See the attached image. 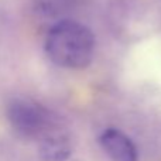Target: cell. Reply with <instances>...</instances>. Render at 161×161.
Masks as SVG:
<instances>
[{
  "instance_id": "6da1fadb",
  "label": "cell",
  "mask_w": 161,
  "mask_h": 161,
  "mask_svg": "<svg viewBox=\"0 0 161 161\" xmlns=\"http://www.w3.org/2000/svg\"><path fill=\"white\" fill-rule=\"evenodd\" d=\"M45 53L51 62L65 69H85L95 57L91 28L74 20H61L45 36Z\"/></svg>"
},
{
  "instance_id": "7a4b0ae2",
  "label": "cell",
  "mask_w": 161,
  "mask_h": 161,
  "mask_svg": "<svg viewBox=\"0 0 161 161\" xmlns=\"http://www.w3.org/2000/svg\"><path fill=\"white\" fill-rule=\"evenodd\" d=\"M7 119L11 127L24 137H37L47 131L53 114L45 106L31 99H13L7 105Z\"/></svg>"
},
{
  "instance_id": "3957f363",
  "label": "cell",
  "mask_w": 161,
  "mask_h": 161,
  "mask_svg": "<svg viewBox=\"0 0 161 161\" xmlns=\"http://www.w3.org/2000/svg\"><path fill=\"white\" fill-rule=\"evenodd\" d=\"M105 153L113 161H137L139 153L134 143L117 129H108L99 137Z\"/></svg>"
},
{
  "instance_id": "277c9868",
  "label": "cell",
  "mask_w": 161,
  "mask_h": 161,
  "mask_svg": "<svg viewBox=\"0 0 161 161\" xmlns=\"http://www.w3.org/2000/svg\"><path fill=\"white\" fill-rule=\"evenodd\" d=\"M71 153L72 148L64 137H47L38 147L40 158L44 161H68Z\"/></svg>"
},
{
  "instance_id": "5b68a950",
  "label": "cell",
  "mask_w": 161,
  "mask_h": 161,
  "mask_svg": "<svg viewBox=\"0 0 161 161\" xmlns=\"http://www.w3.org/2000/svg\"><path fill=\"white\" fill-rule=\"evenodd\" d=\"M68 161H69V160H68ZM71 161H79V160H71Z\"/></svg>"
}]
</instances>
